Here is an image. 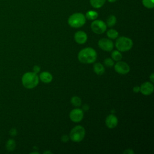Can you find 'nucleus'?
I'll list each match as a JSON object with an SVG mask.
<instances>
[{"label": "nucleus", "instance_id": "nucleus-1", "mask_svg": "<svg viewBox=\"0 0 154 154\" xmlns=\"http://www.w3.org/2000/svg\"><path fill=\"white\" fill-rule=\"evenodd\" d=\"M78 58L83 64H91L96 60L97 52L92 48H85L79 51L78 55Z\"/></svg>", "mask_w": 154, "mask_h": 154}, {"label": "nucleus", "instance_id": "nucleus-2", "mask_svg": "<svg viewBox=\"0 0 154 154\" xmlns=\"http://www.w3.org/2000/svg\"><path fill=\"white\" fill-rule=\"evenodd\" d=\"M39 81V78L37 73L28 72L23 74L22 78V83L24 87L28 89H31L35 87Z\"/></svg>", "mask_w": 154, "mask_h": 154}, {"label": "nucleus", "instance_id": "nucleus-3", "mask_svg": "<svg viewBox=\"0 0 154 154\" xmlns=\"http://www.w3.org/2000/svg\"><path fill=\"white\" fill-rule=\"evenodd\" d=\"M86 22V18L84 14L81 13H75L70 15L68 19V24L72 28L82 27Z\"/></svg>", "mask_w": 154, "mask_h": 154}, {"label": "nucleus", "instance_id": "nucleus-4", "mask_svg": "<svg viewBox=\"0 0 154 154\" xmlns=\"http://www.w3.org/2000/svg\"><path fill=\"white\" fill-rule=\"evenodd\" d=\"M133 46L132 40L125 36L119 37L116 41V47L120 52H125L130 50Z\"/></svg>", "mask_w": 154, "mask_h": 154}, {"label": "nucleus", "instance_id": "nucleus-5", "mask_svg": "<svg viewBox=\"0 0 154 154\" xmlns=\"http://www.w3.org/2000/svg\"><path fill=\"white\" fill-rule=\"evenodd\" d=\"M85 134V131L84 127L80 125H78L73 128L70 132L69 138L72 141L80 142L81 141Z\"/></svg>", "mask_w": 154, "mask_h": 154}, {"label": "nucleus", "instance_id": "nucleus-6", "mask_svg": "<svg viewBox=\"0 0 154 154\" xmlns=\"http://www.w3.org/2000/svg\"><path fill=\"white\" fill-rule=\"evenodd\" d=\"M106 24L101 20L95 19L91 23V29L92 31L96 34H100L106 31Z\"/></svg>", "mask_w": 154, "mask_h": 154}, {"label": "nucleus", "instance_id": "nucleus-7", "mask_svg": "<svg viewBox=\"0 0 154 154\" xmlns=\"http://www.w3.org/2000/svg\"><path fill=\"white\" fill-rule=\"evenodd\" d=\"M98 46L101 49L105 51L109 52L112 50L114 44L113 42L111 40V39L102 38L99 40Z\"/></svg>", "mask_w": 154, "mask_h": 154}, {"label": "nucleus", "instance_id": "nucleus-8", "mask_svg": "<svg viewBox=\"0 0 154 154\" xmlns=\"http://www.w3.org/2000/svg\"><path fill=\"white\" fill-rule=\"evenodd\" d=\"M114 70L116 72L121 75H125L129 72V66L124 61H118L114 65Z\"/></svg>", "mask_w": 154, "mask_h": 154}, {"label": "nucleus", "instance_id": "nucleus-9", "mask_svg": "<svg viewBox=\"0 0 154 154\" xmlns=\"http://www.w3.org/2000/svg\"><path fill=\"white\" fill-rule=\"evenodd\" d=\"M84 117V112L82 109L79 108H75L72 109L70 114L69 117L70 120L75 123H78L81 122Z\"/></svg>", "mask_w": 154, "mask_h": 154}, {"label": "nucleus", "instance_id": "nucleus-10", "mask_svg": "<svg viewBox=\"0 0 154 154\" xmlns=\"http://www.w3.org/2000/svg\"><path fill=\"white\" fill-rule=\"evenodd\" d=\"M154 87L152 82H145L140 87V91L144 95L147 96L152 94L153 91Z\"/></svg>", "mask_w": 154, "mask_h": 154}, {"label": "nucleus", "instance_id": "nucleus-11", "mask_svg": "<svg viewBox=\"0 0 154 154\" xmlns=\"http://www.w3.org/2000/svg\"><path fill=\"white\" fill-rule=\"evenodd\" d=\"M74 38L77 43L80 45L84 44L87 40V35L84 31H78L75 32Z\"/></svg>", "mask_w": 154, "mask_h": 154}, {"label": "nucleus", "instance_id": "nucleus-12", "mask_svg": "<svg viewBox=\"0 0 154 154\" xmlns=\"http://www.w3.org/2000/svg\"><path fill=\"white\" fill-rule=\"evenodd\" d=\"M118 119L117 117L113 114L108 115L105 119V124L106 126L110 129H112L117 126Z\"/></svg>", "mask_w": 154, "mask_h": 154}, {"label": "nucleus", "instance_id": "nucleus-13", "mask_svg": "<svg viewBox=\"0 0 154 154\" xmlns=\"http://www.w3.org/2000/svg\"><path fill=\"white\" fill-rule=\"evenodd\" d=\"M40 79L44 83H49L52 81L53 77L52 75L48 72H43L39 75Z\"/></svg>", "mask_w": 154, "mask_h": 154}, {"label": "nucleus", "instance_id": "nucleus-14", "mask_svg": "<svg viewBox=\"0 0 154 154\" xmlns=\"http://www.w3.org/2000/svg\"><path fill=\"white\" fill-rule=\"evenodd\" d=\"M93 70H94V72H95V73L98 75H102L105 72L104 66L99 63H96L94 64Z\"/></svg>", "mask_w": 154, "mask_h": 154}, {"label": "nucleus", "instance_id": "nucleus-15", "mask_svg": "<svg viewBox=\"0 0 154 154\" xmlns=\"http://www.w3.org/2000/svg\"><path fill=\"white\" fill-rule=\"evenodd\" d=\"M106 0H90V4L94 8H101L105 3Z\"/></svg>", "mask_w": 154, "mask_h": 154}, {"label": "nucleus", "instance_id": "nucleus-16", "mask_svg": "<svg viewBox=\"0 0 154 154\" xmlns=\"http://www.w3.org/2000/svg\"><path fill=\"white\" fill-rule=\"evenodd\" d=\"M85 18L90 20H94L98 17V13L94 10H88L85 13Z\"/></svg>", "mask_w": 154, "mask_h": 154}, {"label": "nucleus", "instance_id": "nucleus-17", "mask_svg": "<svg viewBox=\"0 0 154 154\" xmlns=\"http://www.w3.org/2000/svg\"><path fill=\"white\" fill-rule=\"evenodd\" d=\"M5 147L8 151H13L16 147V141L13 139H9L6 143Z\"/></svg>", "mask_w": 154, "mask_h": 154}, {"label": "nucleus", "instance_id": "nucleus-18", "mask_svg": "<svg viewBox=\"0 0 154 154\" xmlns=\"http://www.w3.org/2000/svg\"><path fill=\"white\" fill-rule=\"evenodd\" d=\"M117 22V18L114 15H110L106 19V26L109 27H112L114 26Z\"/></svg>", "mask_w": 154, "mask_h": 154}, {"label": "nucleus", "instance_id": "nucleus-19", "mask_svg": "<svg viewBox=\"0 0 154 154\" xmlns=\"http://www.w3.org/2000/svg\"><path fill=\"white\" fill-rule=\"evenodd\" d=\"M106 35L110 39H116L119 36V32L117 31L114 29H109L106 32Z\"/></svg>", "mask_w": 154, "mask_h": 154}, {"label": "nucleus", "instance_id": "nucleus-20", "mask_svg": "<svg viewBox=\"0 0 154 154\" xmlns=\"http://www.w3.org/2000/svg\"><path fill=\"white\" fill-rule=\"evenodd\" d=\"M111 58L113 60L119 61L122 58V55L119 51L115 50L111 53Z\"/></svg>", "mask_w": 154, "mask_h": 154}, {"label": "nucleus", "instance_id": "nucleus-21", "mask_svg": "<svg viewBox=\"0 0 154 154\" xmlns=\"http://www.w3.org/2000/svg\"><path fill=\"white\" fill-rule=\"evenodd\" d=\"M143 6L148 9H152L154 7V0H142Z\"/></svg>", "mask_w": 154, "mask_h": 154}, {"label": "nucleus", "instance_id": "nucleus-22", "mask_svg": "<svg viewBox=\"0 0 154 154\" xmlns=\"http://www.w3.org/2000/svg\"><path fill=\"white\" fill-rule=\"evenodd\" d=\"M71 103L72 104L75 106H80L81 105V99H80V97H78V96H73L71 98Z\"/></svg>", "mask_w": 154, "mask_h": 154}, {"label": "nucleus", "instance_id": "nucleus-23", "mask_svg": "<svg viewBox=\"0 0 154 154\" xmlns=\"http://www.w3.org/2000/svg\"><path fill=\"white\" fill-rule=\"evenodd\" d=\"M114 61L111 58H106L104 60V64L105 66L108 67H111L114 66Z\"/></svg>", "mask_w": 154, "mask_h": 154}, {"label": "nucleus", "instance_id": "nucleus-24", "mask_svg": "<svg viewBox=\"0 0 154 154\" xmlns=\"http://www.w3.org/2000/svg\"><path fill=\"white\" fill-rule=\"evenodd\" d=\"M17 130H16V128H11V129H10V134L11 136H13V137L16 136V135H17Z\"/></svg>", "mask_w": 154, "mask_h": 154}, {"label": "nucleus", "instance_id": "nucleus-25", "mask_svg": "<svg viewBox=\"0 0 154 154\" xmlns=\"http://www.w3.org/2000/svg\"><path fill=\"white\" fill-rule=\"evenodd\" d=\"M40 66L36 65L33 67V72H34L35 73H38V72H40Z\"/></svg>", "mask_w": 154, "mask_h": 154}, {"label": "nucleus", "instance_id": "nucleus-26", "mask_svg": "<svg viewBox=\"0 0 154 154\" xmlns=\"http://www.w3.org/2000/svg\"><path fill=\"white\" fill-rule=\"evenodd\" d=\"M61 141H62L63 142L66 143V142H67V141H69V137L67 135H63L61 137Z\"/></svg>", "mask_w": 154, "mask_h": 154}, {"label": "nucleus", "instance_id": "nucleus-27", "mask_svg": "<svg viewBox=\"0 0 154 154\" xmlns=\"http://www.w3.org/2000/svg\"><path fill=\"white\" fill-rule=\"evenodd\" d=\"M89 109V106L87 104H84L83 106H82V111H88Z\"/></svg>", "mask_w": 154, "mask_h": 154}, {"label": "nucleus", "instance_id": "nucleus-28", "mask_svg": "<svg viewBox=\"0 0 154 154\" xmlns=\"http://www.w3.org/2000/svg\"><path fill=\"white\" fill-rule=\"evenodd\" d=\"M133 91L134 93H138L140 91V87L139 86H135L133 88Z\"/></svg>", "mask_w": 154, "mask_h": 154}, {"label": "nucleus", "instance_id": "nucleus-29", "mask_svg": "<svg viewBox=\"0 0 154 154\" xmlns=\"http://www.w3.org/2000/svg\"><path fill=\"white\" fill-rule=\"evenodd\" d=\"M134 151L132 150L131 149H126V150H125L123 152V153H128V154H130V153H134Z\"/></svg>", "mask_w": 154, "mask_h": 154}, {"label": "nucleus", "instance_id": "nucleus-30", "mask_svg": "<svg viewBox=\"0 0 154 154\" xmlns=\"http://www.w3.org/2000/svg\"><path fill=\"white\" fill-rule=\"evenodd\" d=\"M154 75H153V73H152L151 74V75L150 76V81H151V82H153V81H154Z\"/></svg>", "mask_w": 154, "mask_h": 154}, {"label": "nucleus", "instance_id": "nucleus-31", "mask_svg": "<svg viewBox=\"0 0 154 154\" xmlns=\"http://www.w3.org/2000/svg\"><path fill=\"white\" fill-rule=\"evenodd\" d=\"M109 2H111V3H113L114 2H116L117 0H107Z\"/></svg>", "mask_w": 154, "mask_h": 154}, {"label": "nucleus", "instance_id": "nucleus-32", "mask_svg": "<svg viewBox=\"0 0 154 154\" xmlns=\"http://www.w3.org/2000/svg\"><path fill=\"white\" fill-rule=\"evenodd\" d=\"M43 153H52V152L50 151H46V152H44Z\"/></svg>", "mask_w": 154, "mask_h": 154}, {"label": "nucleus", "instance_id": "nucleus-33", "mask_svg": "<svg viewBox=\"0 0 154 154\" xmlns=\"http://www.w3.org/2000/svg\"><path fill=\"white\" fill-rule=\"evenodd\" d=\"M31 153H38V152H32Z\"/></svg>", "mask_w": 154, "mask_h": 154}]
</instances>
